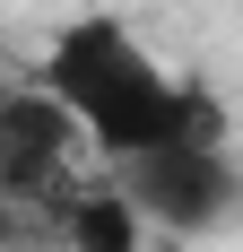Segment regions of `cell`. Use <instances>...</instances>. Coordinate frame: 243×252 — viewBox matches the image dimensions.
I'll use <instances>...</instances> for the list:
<instances>
[{
	"label": "cell",
	"mask_w": 243,
	"mask_h": 252,
	"mask_svg": "<svg viewBox=\"0 0 243 252\" xmlns=\"http://www.w3.org/2000/svg\"><path fill=\"white\" fill-rule=\"evenodd\" d=\"M78 157H87L78 122L35 78H0V200L18 209V218H44L78 183Z\"/></svg>",
	"instance_id": "obj_3"
},
{
	"label": "cell",
	"mask_w": 243,
	"mask_h": 252,
	"mask_svg": "<svg viewBox=\"0 0 243 252\" xmlns=\"http://www.w3.org/2000/svg\"><path fill=\"white\" fill-rule=\"evenodd\" d=\"M52 235H61V252H148V218L122 200L113 174H78L52 200Z\"/></svg>",
	"instance_id": "obj_4"
},
{
	"label": "cell",
	"mask_w": 243,
	"mask_h": 252,
	"mask_svg": "<svg viewBox=\"0 0 243 252\" xmlns=\"http://www.w3.org/2000/svg\"><path fill=\"white\" fill-rule=\"evenodd\" d=\"M35 87L78 122L87 157H104V165L148 157V148H182V139H226V104L200 78L165 70L156 44L113 9H78V18L52 26Z\"/></svg>",
	"instance_id": "obj_1"
},
{
	"label": "cell",
	"mask_w": 243,
	"mask_h": 252,
	"mask_svg": "<svg viewBox=\"0 0 243 252\" xmlns=\"http://www.w3.org/2000/svg\"><path fill=\"white\" fill-rule=\"evenodd\" d=\"M18 244H26V218H18L9 200H0V252H18Z\"/></svg>",
	"instance_id": "obj_5"
},
{
	"label": "cell",
	"mask_w": 243,
	"mask_h": 252,
	"mask_svg": "<svg viewBox=\"0 0 243 252\" xmlns=\"http://www.w3.org/2000/svg\"><path fill=\"white\" fill-rule=\"evenodd\" d=\"M104 174L122 183V200L148 218V235H226L243 218V165L226 139H182V148H148V157H113Z\"/></svg>",
	"instance_id": "obj_2"
}]
</instances>
